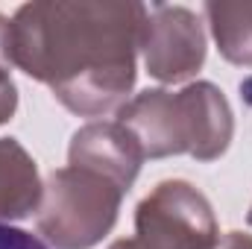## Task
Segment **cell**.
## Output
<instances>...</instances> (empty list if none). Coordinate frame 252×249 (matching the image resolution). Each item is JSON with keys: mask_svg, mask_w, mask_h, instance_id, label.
<instances>
[{"mask_svg": "<svg viewBox=\"0 0 252 249\" xmlns=\"http://www.w3.org/2000/svg\"><path fill=\"white\" fill-rule=\"evenodd\" d=\"M0 249H50V247L44 241H38L35 235H30L27 229L0 223Z\"/></svg>", "mask_w": 252, "mask_h": 249, "instance_id": "obj_1", "label": "cell"}]
</instances>
